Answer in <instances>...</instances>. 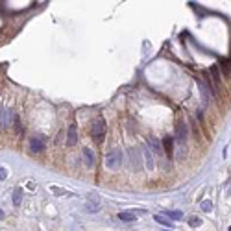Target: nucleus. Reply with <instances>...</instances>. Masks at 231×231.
Instances as JSON below:
<instances>
[{
	"mask_svg": "<svg viewBox=\"0 0 231 231\" xmlns=\"http://www.w3.org/2000/svg\"><path fill=\"white\" fill-rule=\"evenodd\" d=\"M91 135H93V139L96 141V143H102L105 137V122L102 118H98V120H94L93 122V128H91Z\"/></svg>",
	"mask_w": 231,
	"mask_h": 231,
	"instance_id": "1",
	"label": "nucleus"
},
{
	"mask_svg": "<svg viewBox=\"0 0 231 231\" xmlns=\"http://www.w3.org/2000/svg\"><path fill=\"white\" fill-rule=\"evenodd\" d=\"M122 165V153L118 150H113L105 155V167L111 168V170H117V168Z\"/></svg>",
	"mask_w": 231,
	"mask_h": 231,
	"instance_id": "2",
	"label": "nucleus"
},
{
	"mask_svg": "<svg viewBox=\"0 0 231 231\" xmlns=\"http://www.w3.org/2000/svg\"><path fill=\"white\" fill-rule=\"evenodd\" d=\"M85 209H87V213H98V209H100V196H98L96 192L87 194V200H85Z\"/></svg>",
	"mask_w": 231,
	"mask_h": 231,
	"instance_id": "3",
	"label": "nucleus"
},
{
	"mask_svg": "<svg viewBox=\"0 0 231 231\" xmlns=\"http://www.w3.org/2000/svg\"><path fill=\"white\" fill-rule=\"evenodd\" d=\"M187 137H189L187 124H185L183 120H179V122H178V126H176V139H178L181 144H185V143H187ZM176 139H174V141H176Z\"/></svg>",
	"mask_w": 231,
	"mask_h": 231,
	"instance_id": "4",
	"label": "nucleus"
},
{
	"mask_svg": "<svg viewBox=\"0 0 231 231\" xmlns=\"http://www.w3.org/2000/svg\"><path fill=\"white\" fill-rule=\"evenodd\" d=\"M30 148H32V152L41 153L43 150H44V143H43V139H41V137H33V139L30 141Z\"/></svg>",
	"mask_w": 231,
	"mask_h": 231,
	"instance_id": "5",
	"label": "nucleus"
},
{
	"mask_svg": "<svg viewBox=\"0 0 231 231\" xmlns=\"http://www.w3.org/2000/svg\"><path fill=\"white\" fill-rule=\"evenodd\" d=\"M68 139H67V144L68 146H74L76 143H78V131H76V124H72V126L68 128V135H67Z\"/></svg>",
	"mask_w": 231,
	"mask_h": 231,
	"instance_id": "6",
	"label": "nucleus"
},
{
	"mask_svg": "<svg viewBox=\"0 0 231 231\" xmlns=\"http://www.w3.org/2000/svg\"><path fill=\"white\" fill-rule=\"evenodd\" d=\"M163 146H165V152H167V155H168V157H172V152H174V137L167 135V137L163 139Z\"/></svg>",
	"mask_w": 231,
	"mask_h": 231,
	"instance_id": "7",
	"label": "nucleus"
},
{
	"mask_svg": "<svg viewBox=\"0 0 231 231\" xmlns=\"http://www.w3.org/2000/svg\"><path fill=\"white\" fill-rule=\"evenodd\" d=\"M148 144H150V152L153 153H161V143L153 137H148Z\"/></svg>",
	"mask_w": 231,
	"mask_h": 231,
	"instance_id": "8",
	"label": "nucleus"
},
{
	"mask_svg": "<svg viewBox=\"0 0 231 231\" xmlns=\"http://www.w3.org/2000/svg\"><path fill=\"white\" fill-rule=\"evenodd\" d=\"M83 157H85V165H87V167H93V165H94V155H93V150L85 148V150H83Z\"/></svg>",
	"mask_w": 231,
	"mask_h": 231,
	"instance_id": "9",
	"label": "nucleus"
},
{
	"mask_svg": "<svg viewBox=\"0 0 231 231\" xmlns=\"http://www.w3.org/2000/svg\"><path fill=\"white\" fill-rule=\"evenodd\" d=\"M22 202V190L21 189H15V192H13V205L15 207H19Z\"/></svg>",
	"mask_w": 231,
	"mask_h": 231,
	"instance_id": "10",
	"label": "nucleus"
},
{
	"mask_svg": "<svg viewBox=\"0 0 231 231\" xmlns=\"http://www.w3.org/2000/svg\"><path fill=\"white\" fill-rule=\"evenodd\" d=\"M118 218H120V220H124V222H133V220L137 218V214H135V213H120V214H118Z\"/></svg>",
	"mask_w": 231,
	"mask_h": 231,
	"instance_id": "11",
	"label": "nucleus"
},
{
	"mask_svg": "<svg viewBox=\"0 0 231 231\" xmlns=\"http://www.w3.org/2000/svg\"><path fill=\"white\" fill-rule=\"evenodd\" d=\"M165 216H167V218H172V220H179V218H183V214H181L179 211H165Z\"/></svg>",
	"mask_w": 231,
	"mask_h": 231,
	"instance_id": "12",
	"label": "nucleus"
},
{
	"mask_svg": "<svg viewBox=\"0 0 231 231\" xmlns=\"http://www.w3.org/2000/svg\"><path fill=\"white\" fill-rule=\"evenodd\" d=\"M153 220H155V222H159V224H163V226H168V228L172 226V220H168L167 216H161V214H155V216H153Z\"/></svg>",
	"mask_w": 231,
	"mask_h": 231,
	"instance_id": "13",
	"label": "nucleus"
},
{
	"mask_svg": "<svg viewBox=\"0 0 231 231\" xmlns=\"http://www.w3.org/2000/svg\"><path fill=\"white\" fill-rule=\"evenodd\" d=\"M50 190L56 192V194H63V196H74V192H70L67 189H59V187H50Z\"/></svg>",
	"mask_w": 231,
	"mask_h": 231,
	"instance_id": "14",
	"label": "nucleus"
},
{
	"mask_svg": "<svg viewBox=\"0 0 231 231\" xmlns=\"http://www.w3.org/2000/svg\"><path fill=\"white\" fill-rule=\"evenodd\" d=\"M144 157H146V165H148V168H153V161H152V152L150 150H144Z\"/></svg>",
	"mask_w": 231,
	"mask_h": 231,
	"instance_id": "15",
	"label": "nucleus"
},
{
	"mask_svg": "<svg viewBox=\"0 0 231 231\" xmlns=\"http://www.w3.org/2000/svg\"><path fill=\"white\" fill-rule=\"evenodd\" d=\"M200 222H202V220H200V218H196V216H190V218H189L190 226H200Z\"/></svg>",
	"mask_w": 231,
	"mask_h": 231,
	"instance_id": "16",
	"label": "nucleus"
},
{
	"mask_svg": "<svg viewBox=\"0 0 231 231\" xmlns=\"http://www.w3.org/2000/svg\"><path fill=\"white\" fill-rule=\"evenodd\" d=\"M229 61H226V59H224V61H222V68H224V74H229Z\"/></svg>",
	"mask_w": 231,
	"mask_h": 231,
	"instance_id": "17",
	"label": "nucleus"
},
{
	"mask_svg": "<svg viewBox=\"0 0 231 231\" xmlns=\"http://www.w3.org/2000/svg\"><path fill=\"white\" fill-rule=\"evenodd\" d=\"M211 207H213V203H211V202H203V203H202V209H203V211H209Z\"/></svg>",
	"mask_w": 231,
	"mask_h": 231,
	"instance_id": "18",
	"label": "nucleus"
},
{
	"mask_svg": "<svg viewBox=\"0 0 231 231\" xmlns=\"http://www.w3.org/2000/svg\"><path fill=\"white\" fill-rule=\"evenodd\" d=\"M0 179H6V170L4 168H0Z\"/></svg>",
	"mask_w": 231,
	"mask_h": 231,
	"instance_id": "19",
	"label": "nucleus"
},
{
	"mask_svg": "<svg viewBox=\"0 0 231 231\" xmlns=\"http://www.w3.org/2000/svg\"><path fill=\"white\" fill-rule=\"evenodd\" d=\"M2 216H4V211L0 209V218H2Z\"/></svg>",
	"mask_w": 231,
	"mask_h": 231,
	"instance_id": "20",
	"label": "nucleus"
}]
</instances>
